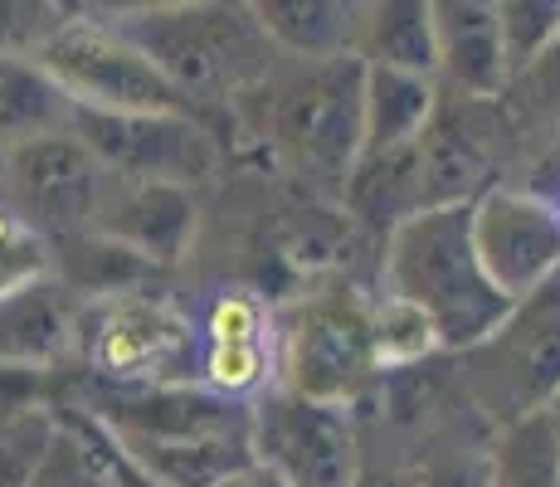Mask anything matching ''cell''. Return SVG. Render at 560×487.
I'll use <instances>...</instances> for the list:
<instances>
[{
	"label": "cell",
	"instance_id": "obj_26",
	"mask_svg": "<svg viewBox=\"0 0 560 487\" xmlns=\"http://www.w3.org/2000/svg\"><path fill=\"white\" fill-rule=\"evenodd\" d=\"M512 79L560 45V0H498Z\"/></svg>",
	"mask_w": 560,
	"mask_h": 487
},
{
	"label": "cell",
	"instance_id": "obj_10",
	"mask_svg": "<svg viewBox=\"0 0 560 487\" xmlns=\"http://www.w3.org/2000/svg\"><path fill=\"white\" fill-rule=\"evenodd\" d=\"M254 453L293 487H351L365 453L361 405L278 385L254 405Z\"/></svg>",
	"mask_w": 560,
	"mask_h": 487
},
{
	"label": "cell",
	"instance_id": "obj_18",
	"mask_svg": "<svg viewBox=\"0 0 560 487\" xmlns=\"http://www.w3.org/2000/svg\"><path fill=\"white\" fill-rule=\"evenodd\" d=\"M132 468H142L161 487H214L230 478L240 463L254 459V434H205V439H147V434H113Z\"/></svg>",
	"mask_w": 560,
	"mask_h": 487
},
{
	"label": "cell",
	"instance_id": "obj_27",
	"mask_svg": "<svg viewBox=\"0 0 560 487\" xmlns=\"http://www.w3.org/2000/svg\"><path fill=\"white\" fill-rule=\"evenodd\" d=\"M69 15L59 0H0V54H39Z\"/></svg>",
	"mask_w": 560,
	"mask_h": 487
},
{
	"label": "cell",
	"instance_id": "obj_4",
	"mask_svg": "<svg viewBox=\"0 0 560 487\" xmlns=\"http://www.w3.org/2000/svg\"><path fill=\"white\" fill-rule=\"evenodd\" d=\"M83 385H196V327L186 292L171 283L79 302Z\"/></svg>",
	"mask_w": 560,
	"mask_h": 487
},
{
	"label": "cell",
	"instance_id": "obj_31",
	"mask_svg": "<svg viewBox=\"0 0 560 487\" xmlns=\"http://www.w3.org/2000/svg\"><path fill=\"white\" fill-rule=\"evenodd\" d=\"M0 195H5V151H0Z\"/></svg>",
	"mask_w": 560,
	"mask_h": 487
},
{
	"label": "cell",
	"instance_id": "obj_3",
	"mask_svg": "<svg viewBox=\"0 0 560 487\" xmlns=\"http://www.w3.org/2000/svg\"><path fill=\"white\" fill-rule=\"evenodd\" d=\"M113 25L152 54V63L186 97L190 113L210 117L224 137L234 107L264 89V79L283 59L240 0H190L137 20H113Z\"/></svg>",
	"mask_w": 560,
	"mask_h": 487
},
{
	"label": "cell",
	"instance_id": "obj_17",
	"mask_svg": "<svg viewBox=\"0 0 560 487\" xmlns=\"http://www.w3.org/2000/svg\"><path fill=\"white\" fill-rule=\"evenodd\" d=\"M79 103L35 54H0V151L73 132Z\"/></svg>",
	"mask_w": 560,
	"mask_h": 487
},
{
	"label": "cell",
	"instance_id": "obj_20",
	"mask_svg": "<svg viewBox=\"0 0 560 487\" xmlns=\"http://www.w3.org/2000/svg\"><path fill=\"white\" fill-rule=\"evenodd\" d=\"M444 89L429 73L409 69H385V63H365V151H395L424 137L434 123Z\"/></svg>",
	"mask_w": 560,
	"mask_h": 487
},
{
	"label": "cell",
	"instance_id": "obj_24",
	"mask_svg": "<svg viewBox=\"0 0 560 487\" xmlns=\"http://www.w3.org/2000/svg\"><path fill=\"white\" fill-rule=\"evenodd\" d=\"M419 487H492V439L468 443L434 419L419 439Z\"/></svg>",
	"mask_w": 560,
	"mask_h": 487
},
{
	"label": "cell",
	"instance_id": "obj_14",
	"mask_svg": "<svg viewBox=\"0 0 560 487\" xmlns=\"http://www.w3.org/2000/svg\"><path fill=\"white\" fill-rule=\"evenodd\" d=\"M205 190L176 186V181H127L107 176L103 205L93 230L107 240L137 248L142 258H152L156 268H166L171 278L200 254L205 240Z\"/></svg>",
	"mask_w": 560,
	"mask_h": 487
},
{
	"label": "cell",
	"instance_id": "obj_30",
	"mask_svg": "<svg viewBox=\"0 0 560 487\" xmlns=\"http://www.w3.org/2000/svg\"><path fill=\"white\" fill-rule=\"evenodd\" d=\"M214 487H293V483H288V478H283V473H278V468H268V463H264V459H258V453H254L249 463H240V468H234L230 478H220Z\"/></svg>",
	"mask_w": 560,
	"mask_h": 487
},
{
	"label": "cell",
	"instance_id": "obj_28",
	"mask_svg": "<svg viewBox=\"0 0 560 487\" xmlns=\"http://www.w3.org/2000/svg\"><path fill=\"white\" fill-rule=\"evenodd\" d=\"M351 487H419V449H381L371 434H365V453Z\"/></svg>",
	"mask_w": 560,
	"mask_h": 487
},
{
	"label": "cell",
	"instance_id": "obj_13",
	"mask_svg": "<svg viewBox=\"0 0 560 487\" xmlns=\"http://www.w3.org/2000/svg\"><path fill=\"white\" fill-rule=\"evenodd\" d=\"M472 240L488 278L512 302H526L560 278V214L541 195L492 186L472 205Z\"/></svg>",
	"mask_w": 560,
	"mask_h": 487
},
{
	"label": "cell",
	"instance_id": "obj_21",
	"mask_svg": "<svg viewBox=\"0 0 560 487\" xmlns=\"http://www.w3.org/2000/svg\"><path fill=\"white\" fill-rule=\"evenodd\" d=\"M54 258H59V283L69 288L79 302L113 298V292H132V288L171 283L166 268H156L152 258H142L137 248L107 240V234H98V230H83V234L59 240V244H54Z\"/></svg>",
	"mask_w": 560,
	"mask_h": 487
},
{
	"label": "cell",
	"instance_id": "obj_22",
	"mask_svg": "<svg viewBox=\"0 0 560 487\" xmlns=\"http://www.w3.org/2000/svg\"><path fill=\"white\" fill-rule=\"evenodd\" d=\"M240 5L258 20L278 54H293V59L351 54L357 0H240Z\"/></svg>",
	"mask_w": 560,
	"mask_h": 487
},
{
	"label": "cell",
	"instance_id": "obj_5",
	"mask_svg": "<svg viewBox=\"0 0 560 487\" xmlns=\"http://www.w3.org/2000/svg\"><path fill=\"white\" fill-rule=\"evenodd\" d=\"M375 288L327 278L283 302V385L312 399L361 405L381 385L375 356Z\"/></svg>",
	"mask_w": 560,
	"mask_h": 487
},
{
	"label": "cell",
	"instance_id": "obj_16",
	"mask_svg": "<svg viewBox=\"0 0 560 487\" xmlns=\"http://www.w3.org/2000/svg\"><path fill=\"white\" fill-rule=\"evenodd\" d=\"M0 366L79 375V298L59 278L0 302Z\"/></svg>",
	"mask_w": 560,
	"mask_h": 487
},
{
	"label": "cell",
	"instance_id": "obj_19",
	"mask_svg": "<svg viewBox=\"0 0 560 487\" xmlns=\"http://www.w3.org/2000/svg\"><path fill=\"white\" fill-rule=\"evenodd\" d=\"M351 54L385 69H409L439 79L434 0H357Z\"/></svg>",
	"mask_w": 560,
	"mask_h": 487
},
{
	"label": "cell",
	"instance_id": "obj_1",
	"mask_svg": "<svg viewBox=\"0 0 560 487\" xmlns=\"http://www.w3.org/2000/svg\"><path fill=\"white\" fill-rule=\"evenodd\" d=\"M230 137H249L258 161L293 190L341 200L365 151V59L283 54L264 89L234 107Z\"/></svg>",
	"mask_w": 560,
	"mask_h": 487
},
{
	"label": "cell",
	"instance_id": "obj_32",
	"mask_svg": "<svg viewBox=\"0 0 560 487\" xmlns=\"http://www.w3.org/2000/svg\"><path fill=\"white\" fill-rule=\"evenodd\" d=\"M551 415H556V425H560V395H556V405H551Z\"/></svg>",
	"mask_w": 560,
	"mask_h": 487
},
{
	"label": "cell",
	"instance_id": "obj_15",
	"mask_svg": "<svg viewBox=\"0 0 560 487\" xmlns=\"http://www.w3.org/2000/svg\"><path fill=\"white\" fill-rule=\"evenodd\" d=\"M439 89L458 97H508L512 63L498 0H434Z\"/></svg>",
	"mask_w": 560,
	"mask_h": 487
},
{
	"label": "cell",
	"instance_id": "obj_29",
	"mask_svg": "<svg viewBox=\"0 0 560 487\" xmlns=\"http://www.w3.org/2000/svg\"><path fill=\"white\" fill-rule=\"evenodd\" d=\"M171 5H190V0H79V15L137 20V15H152V10H171Z\"/></svg>",
	"mask_w": 560,
	"mask_h": 487
},
{
	"label": "cell",
	"instance_id": "obj_9",
	"mask_svg": "<svg viewBox=\"0 0 560 487\" xmlns=\"http://www.w3.org/2000/svg\"><path fill=\"white\" fill-rule=\"evenodd\" d=\"M35 59L69 89L79 107H98V113H176L186 107V97L171 89L152 54L132 35H122L113 20L69 15Z\"/></svg>",
	"mask_w": 560,
	"mask_h": 487
},
{
	"label": "cell",
	"instance_id": "obj_6",
	"mask_svg": "<svg viewBox=\"0 0 560 487\" xmlns=\"http://www.w3.org/2000/svg\"><path fill=\"white\" fill-rule=\"evenodd\" d=\"M196 327V385L234 405H258L283 385V302L240 274L186 292Z\"/></svg>",
	"mask_w": 560,
	"mask_h": 487
},
{
	"label": "cell",
	"instance_id": "obj_2",
	"mask_svg": "<svg viewBox=\"0 0 560 487\" xmlns=\"http://www.w3.org/2000/svg\"><path fill=\"white\" fill-rule=\"evenodd\" d=\"M375 283L415 302L448 356L472 351L512 317L516 302L488 278L472 240V205H444L385 234Z\"/></svg>",
	"mask_w": 560,
	"mask_h": 487
},
{
	"label": "cell",
	"instance_id": "obj_25",
	"mask_svg": "<svg viewBox=\"0 0 560 487\" xmlns=\"http://www.w3.org/2000/svg\"><path fill=\"white\" fill-rule=\"evenodd\" d=\"M54 434H59V405L0 415V487H35Z\"/></svg>",
	"mask_w": 560,
	"mask_h": 487
},
{
	"label": "cell",
	"instance_id": "obj_12",
	"mask_svg": "<svg viewBox=\"0 0 560 487\" xmlns=\"http://www.w3.org/2000/svg\"><path fill=\"white\" fill-rule=\"evenodd\" d=\"M113 171L93 156L73 132L39 137L30 147L5 151V195L25 220H35L54 244L93 230Z\"/></svg>",
	"mask_w": 560,
	"mask_h": 487
},
{
	"label": "cell",
	"instance_id": "obj_23",
	"mask_svg": "<svg viewBox=\"0 0 560 487\" xmlns=\"http://www.w3.org/2000/svg\"><path fill=\"white\" fill-rule=\"evenodd\" d=\"M59 278V258H54V240L35 220L0 200V302L15 298L25 288H39Z\"/></svg>",
	"mask_w": 560,
	"mask_h": 487
},
{
	"label": "cell",
	"instance_id": "obj_8",
	"mask_svg": "<svg viewBox=\"0 0 560 487\" xmlns=\"http://www.w3.org/2000/svg\"><path fill=\"white\" fill-rule=\"evenodd\" d=\"M73 137L127 181H176L210 190L230 171V137L200 113H98L79 107Z\"/></svg>",
	"mask_w": 560,
	"mask_h": 487
},
{
	"label": "cell",
	"instance_id": "obj_7",
	"mask_svg": "<svg viewBox=\"0 0 560 487\" xmlns=\"http://www.w3.org/2000/svg\"><path fill=\"white\" fill-rule=\"evenodd\" d=\"M454 381L492 434L551 409L560 395V283L516 302L488 341L458 351Z\"/></svg>",
	"mask_w": 560,
	"mask_h": 487
},
{
	"label": "cell",
	"instance_id": "obj_11",
	"mask_svg": "<svg viewBox=\"0 0 560 487\" xmlns=\"http://www.w3.org/2000/svg\"><path fill=\"white\" fill-rule=\"evenodd\" d=\"M508 142H512V123L502 97L444 93L434 123L415 142L419 214L444 210V205H478L498 186V166Z\"/></svg>",
	"mask_w": 560,
	"mask_h": 487
}]
</instances>
